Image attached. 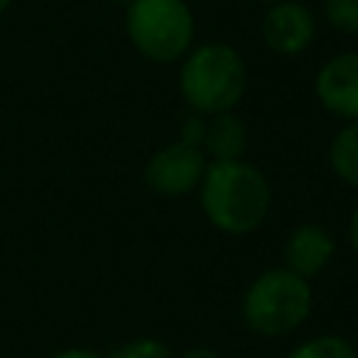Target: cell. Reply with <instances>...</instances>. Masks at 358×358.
<instances>
[{
    "instance_id": "obj_12",
    "label": "cell",
    "mask_w": 358,
    "mask_h": 358,
    "mask_svg": "<svg viewBox=\"0 0 358 358\" xmlns=\"http://www.w3.org/2000/svg\"><path fill=\"white\" fill-rule=\"evenodd\" d=\"M324 14L336 31L358 34V0H324Z\"/></svg>"
},
{
    "instance_id": "obj_6",
    "label": "cell",
    "mask_w": 358,
    "mask_h": 358,
    "mask_svg": "<svg viewBox=\"0 0 358 358\" xmlns=\"http://www.w3.org/2000/svg\"><path fill=\"white\" fill-rule=\"evenodd\" d=\"M260 31H263V42L271 50L282 56H294L313 42L316 22H313V14L302 3L280 0L266 11Z\"/></svg>"
},
{
    "instance_id": "obj_10",
    "label": "cell",
    "mask_w": 358,
    "mask_h": 358,
    "mask_svg": "<svg viewBox=\"0 0 358 358\" xmlns=\"http://www.w3.org/2000/svg\"><path fill=\"white\" fill-rule=\"evenodd\" d=\"M330 165L341 182L358 187V120L344 126L330 143Z\"/></svg>"
},
{
    "instance_id": "obj_1",
    "label": "cell",
    "mask_w": 358,
    "mask_h": 358,
    "mask_svg": "<svg viewBox=\"0 0 358 358\" xmlns=\"http://www.w3.org/2000/svg\"><path fill=\"white\" fill-rule=\"evenodd\" d=\"M271 204L266 176L241 159H213L201 176V210L227 235L255 232Z\"/></svg>"
},
{
    "instance_id": "obj_3",
    "label": "cell",
    "mask_w": 358,
    "mask_h": 358,
    "mask_svg": "<svg viewBox=\"0 0 358 358\" xmlns=\"http://www.w3.org/2000/svg\"><path fill=\"white\" fill-rule=\"evenodd\" d=\"M310 313V285L288 268L263 271L243 296V319L260 336H285Z\"/></svg>"
},
{
    "instance_id": "obj_7",
    "label": "cell",
    "mask_w": 358,
    "mask_h": 358,
    "mask_svg": "<svg viewBox=\"0 0 358 358\" xmlns=\"http://www.w3.org/2000/svg\"><path fill=\"white\" fill-rule=\"evenodd\" d=\"M316 98L327 112L358 120V53H338L316 73Z\"/></svg>"
},
{
    "instance_id": "obj_18",
    "label": "cell",
    "mask_w": 358,
    "mask_h": 358,
    "mask_svg": "<svg viewBox=\"0 0 358 358\" xmlns=\"http://www.w3.org/2000/svg\"><path fill=\"white\" fill-rule=\"evenodd\" d=\"M115 3H131V0H115Z\"/></svg>"
},
{
    "instance_id": "obj_13",
    "label": "cell",
    "mask_w": 358,
    "mask_h": 358,
    "mask_svg": "<svg viewBox=\"0 0 358 358\" xmlns=\"http://www.w3.org/2000/svg\"><path fill=\"white\" fill-rule=\"evenodd\" d=\"M109 358H173V355H171V347L159 338H137L117 347Z\"/></svg>"
},
{
    "instance_id": "obj_14",
    "label": "cell",
    "mask_w": 358,
    "mask_h": 358,
    "mask_svg": "<svg viewBox=\"0 0 358 358\" xmlns=\"http://www.w3.org/2000/svg\"><path fill=\"white\" fill-rule=\"evenodd\" d=\"M50 358H101V355L92 352V350H78V347H73V350H62V352H56V355H50Z\"/></svg>"
},
{
    "instance_id": "obj_17",
    "label": "cell",
    "mask_w": 358,
    "mask_h": 358,
    "mask_svg": "<svg viewBox=\"0 0 358 358\" xmlns=\"http://www.w3.org/2000/svg\"><path fill=\"white\" fill-rule=\"evenodd\" d=\"M8 3H11V0H0V14H3L6 8H8Z\"/></svg>"
},
{
    "instance_id": "obj_2",
    "label": "cell",
    "mask_w": 358,
    "mask_h": 358,
    "mask_svg": "<svg viewBox=\"0 0 358 358\" xmlns=\"http://www.w3.org/2000/svg\"><path fill=\"white\" fill-rule=\"evenodd\" d=\"M179 90L187 106L201 115L229 112L246 90V67L241 53L224 42L196 48L179 70Z\"/></svg>"
},
{
    "instance_id": "obj_8",
    "label": "cell",
    "mask_w": 358,
    "mask_h": 358,
    "mask_svg": "<svg viewBox=\"0 0 358 358\" xmlns=\"http://www.w3.org/2000/svg\"><path fill=\"white\" fill-rule=\"evenodd\" d=\"M333 252H336V243L322 227L302 224L288 235L282 257H285V268L288 271H294V274L308 280V277L319 274L330 263Z\"/></svg>"
},
{
    "instance_id": "obj_4",
    "label": "cell",
    "mask_w": 358,
    "mask_h": 358,
    "mask_svg": "<svg viewBox=\"0 0 358 358\" xmlns=\"http://www.w3.org/2000/svg\"><path fill=\"white\" fill-rule=\"evenodd\" d=\"M126 34L151 62H173L193 42V14L185 0H131Z\"/></svg>"
},
{
    "instance_id": "obj_9",
    "label": "cell",
    "mask_w": 358,
    "mask_h": 358,
    "mask_svg": "<svg viewBox=\"0 0 358 358\" xmlns=\"http://www.w3.org/2000/svg\"><path fill=\"white\" fill-rule=\"evenodd\" d=\"M201 145L207 151H213L215 159H238L243 154V148H246V129L229 112L213 115V120L204 123Z\"/></svg>"
},
{
    "instance_id": "obj_19",
    "label": "cell",
    "mask_w": 358,
    "mask_h": 358,
    "mask_svg": "<svg viewBox=\"0 0 358 358\" xmlns=\"http://www.w3.org/2000/svg\"><path fill=\"white\" fill-rule=\"evenodd\" d=\"M266 3H280V0H266Z\"/></svg>"
},
{
    "instance_id": "obj_16",
    "label": "cell",
    "mask_w": 358,
    "mask_h": 358,
    "mask_svg": "<svg viewBox=\"0 0 358 358\" xmlns=\"http://www.w3.org/2000/svg\"><path fill=\"white\" fill-rule=\"evenodd\" d=\"M350 241H352V249L358 252V210L352 213V221H350Z\"/></svg>"
},
{
    "instance_id": "obj_5",
    "label": "cell",
    "mask_w": 358,
    "mask_h": 358,
    "mask_svg": "<svg viewBox=\"0 0 358 358\" xmlns=\"http://www.w3.org/2000/svg\"><path fill=\"white\" fill-rule=\"evenodd\" d=\"M204 154L190 143H171L159 148L145 165V185L159 196H185L204 176Z\"/></svg>"
},
{
    "instance_id": "obj_11",
    "label": "cell",
    "mask_w": 358,
    "mask_h": 358,
    "mask_svg": "<svg viewBox=\"0 0 358 358\" xmlns=\"http://www.w3.org/2000/svg\"><path fill=\"white\" fill-rule=\"evenodd\" d=\"M288 358H358L352 344L341 336H316L296 350H291Z\"/></svg>"
},
{
    "instance_id": "obj_15",
    "label": "cell",
    "mask_w": 358,
    "mask_h": 358,
    "mask_svg": "<svg viewBox=\"0 0 358 358\" xmlns=\"http://www.w3.org/2000/svg\"><path fill=\"white\" fill-rule=\"evenodd\" d=\"M182 358H221L215 350H207V347H196V350H187Z\"/></svg>"
}]
</instances>
